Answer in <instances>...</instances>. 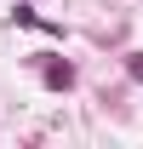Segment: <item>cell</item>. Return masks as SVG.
Segmentation results:
<instances>
[{
  "label": "cell",
  "instance_id": "obj_1",
  "mask_svg": "<svg viewBox=\"0 0 143 149\" xmlns=\"http://www.w3.org/2000/svg\"><path fill=\"white\" fill-rule=\"evenodd\" d=\"M46 86H52V92H69V86H74V69L52 57V63H46Z\"/></svg>",
  "mask_w": 143,
  "mask_h": 149
},
{
  "label": "cell",
  "instance_id": "obj_2",
  "mask_svg": "<svg viewBox=\"0 0 143 149\" xmlns=\"http://www.w3.org/2000/svg\"><path fill=\"white\" fill-rule=\"evenodd\" d=\"M126 74H132V80H143V52H132V63H126Z\"/></svg>",
  "mask_w": 143,
  "mask_h": 149
}]
</instances>
